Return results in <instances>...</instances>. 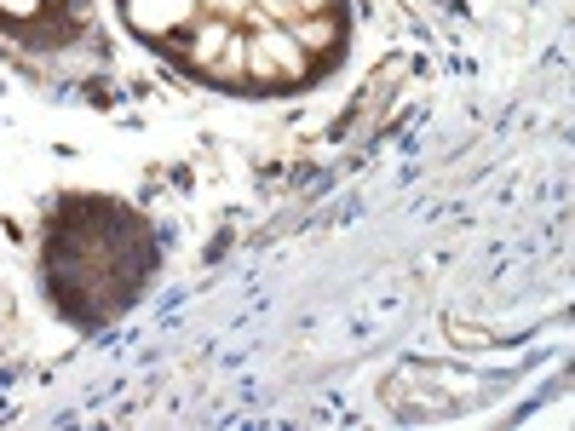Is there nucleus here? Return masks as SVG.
Instances as JSON below:
<instances>
[{"label": "nucleus", "instance_id": "obj_1", "mask_svg": "<svg viewBox=\"0 0 575 431\" xmlns=\"http://www.w3.org/2000/svg\"><path fill=\"white\" fill-rule=\"evenodd\" d=\"M299 46H294V35H282V29H265L259 41H253V75L265 81V87H276V81H294L299 75Z\"/></svg>", "mask_w": 575, "mask_h": 431}, {"label": "nucleus", "instance_id": "obj_5", "mask_svg": "<svg viewBox=\"0 0 575 431\" xmlns=\"http://www.w3.org/2000/svg\"><path fill=\"white\" fill-rule=\"evenodd\" d=\"M305 6H322V0H305Z\"/></svg>", "mask_w": 575, "mask_h": 431}, {"label": "nucleus", "instance_id": "obj_2", "mask_svg": "<svg viewBox=\"0 0 575 431\" xmlns=\"http://www.w3.org/2000/svg\"><path fill=\"white\" fill-rule=\"evenodd\" d=\"M190 0H133V23L138 29H161V23H184Z\"/></svg>", "mask_w": 575, "mask_h": 431}, {"label": "nucleus", "instance_id": "obj_4", "mask_svg": "<svg viewBox=\"0 0 575 431\" xmlns=\"http://www.w3.org/2000/svg\"><path fill=\"white\" fill-rule=\"evenodd\" d=\"M0 6H6L12 18H29V12H41V0H0Z\"/></svg>", "mask_w": 575, "mask_h": 431}, {"label": "nucleus", "instance_id": "obj_3", "mask_svg": "<svg viewBox=\"0 0 575 431\" xmlns=\"http://www.w3.org/2000/svg\"><path fill=\"white\" fill-rule=\"evenodd\" d=\"M288 35H294V46H334V41H340V29H334V23H322V18H311V12L294 18Z\"/></svg>", "mask_w": 575, "mask_h": 431}]
</instances>
